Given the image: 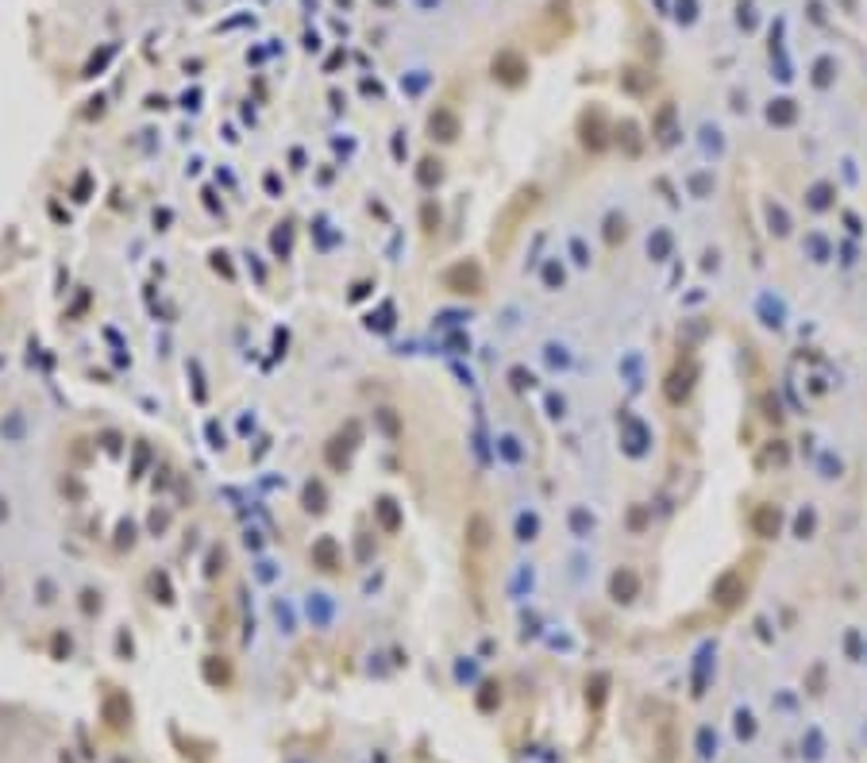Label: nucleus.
I'll use <instances>...</instances> for the list:
<instances>
[{
	"mask_svg": "<svg viewBox=\"0 0 867 763\" xmlns=\"http://www.w3.org/2000/svg\"><path fill=\"white\" fill-rule=\"evenodd\" d=\"M717 597H721V606L732 609L736 606V597H744V578L736 575V571H729V575L717 582Z\"/></svg>",
	"mask_w": 867,
	"mask_h": 763,
	"instance_id": "f257e3e1",
	"label": "nucleus"
},
{
	"mask_svg": "<svg viewBox=\"0 0 867 763\" xmlns=\"http://www.w3.org/2000/svg\"><path fill=\"white\" fill-rule=\"evenodd\" d=\"M751 529L760 532V536H775V532H779V509L760 505L756 513H751Z\"/></svg>",
	"mask_w": 867,
	"mask_h": 763,
	"instance_id": "f03ea898",
	"label": "nucleus"
},
{
	"mask_svg": "<svg viewBox=\"0 0 867 763\" xmlns=\"http://www.w3.org/2000/svg\"><path fill=\"white\" fill-rule=\"evenodd\" d=\"M613 590H617V594H633V590H636V578H633V575H617V578H613Z\"/></svg>",
	"mask_w": 867,
	"mask_h": 763,
	"instance_id": "7ed1b4c3",
	"label": "nucleus"
}]
</instances>
